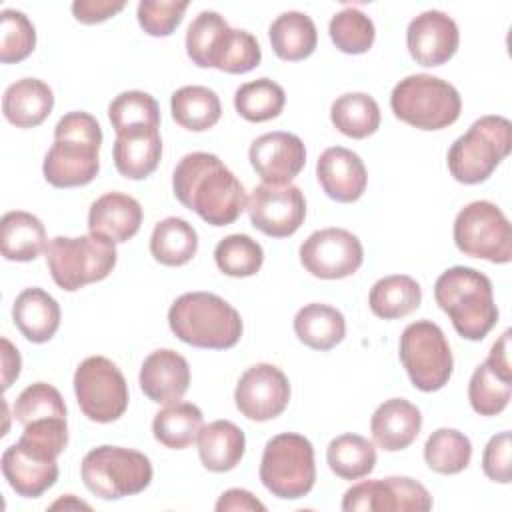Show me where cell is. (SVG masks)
Instances as JSON below:
<instances>
[{
  "instance_id": "cell-21",
  "label": "cell",
  "mask_w": 512,
  "mask_h": 512,
  "mask_svg": "<svg viewBox=\"0 0 512 512\" xmlns=\"http://www.w3.org/2000/svg\"><path fill=\"white\" fill-rule=\"evenodd\" d=\"M138 382L152 402L168 404L180 400L190 386L188 360L172 348H158L144 358Z\"/></svg>"
},
{
  "instance_id": "cell-7",
  "label": "cell",
  "mask_w": 512,
  "mask_h": 512,
  "mask_svg": "<svg viewBox=\"0 0 512 512\" xmlns=\"http://www.w3.org/2000/svg\"><path fill=\"white\" fill-rule=\"evenodd\" d=\"M394 116L418 130H442L454 124L462 110L460 92L432 74H410L402 78L392 94Z\"/></svg>"
},
{
  "instance_id": "cell-16",
  "label": "cell",
  "mask_w": 512,
  "mask_h": 512,
  "mask_svg": "<svg viewBox=\"0 0 512 512\" xmlns=\"http://www.w3.org/2000/svg\"><path fill=\"white\" fill-rule=\"evenodd\" d=\"M246 210L256 230L272 238L292 236L306 218V200L294 184H258L248 202Z\"/></svg>"
},
{
  "instance_id": "cell-44",
  "label": "cell",
  "mask_w": 512,
  "mask_h": 512,
  "mask_svg": "<svg viewBox=\"0 0 512 512\" xmlns=\"http://www.w3.org/2000/svg\"><path fill=\"white\" fill-rule=\"evenodd\" d=\"M36 46V30L28 16L14 8L0 12V60L4 64L22 62Z\"/></svg>"
},
{
  "instance_id": "cell-41",
  "label": "cell",
  "mask_w": 512,
  "mask_h": 512,
  "mask_svg": "<svg viewBox=\"0 0 512 512\" xmlns=\"http://www.w3.org/2000/svg\"><path fill=\"white\" fill-rule=\"evenodd\" d=\"M214 260L226 276L248 278L262 268L264 250L248 234H230L216 244Z\"/></svg>"
},
{
  "instance_id": "cell-50",
  "label": "cell",
  "mask_w": 512,
  "mask_h": 512,
  "mask_svg": "<svg viewBox=\"0 0 512 512\" xmlns=\"http://www.w3.org/2000/svg\"><path fill=\"white\" fill-rule=\"evenodd\" d=\"M496 374L506 380H512V364H510V330H504L502 336L492 344L488 358L484 360Z\"/></svg>"
},
{
  "instance_id": "cell-33",
  "label": "cell",
  "mask_w": 512,
  "mask_h": 512,
  "mask_svg": "<svg viewBox=\"0 0 512 512\" xmlns=\"http://www.w3.org/2000/svg\"><path fill=\"white\" fill-rule=\"evenodd\" d=\"M422 302L420 284L406 274H392L380 278L368 294L372 314L384 320H396L412 314Z\"/></svg>"
},
{
  "instance_id": "cell-48",
  "label": "cell",
  "mask_w": 512,
  "mask_h": 512,
  "mask_svg": "<svg viewBox=\"0 0 512 512\" xmlns=\"http://www.w3.org/2000/svg\"><path fill=\"white\" fill-rule=\"evenodd\" d=\"M126 8V2H114V0H76L72 2V14L82 24H100L114 14L122 12Z\"/></svg>"
},
{
  "instance_id": "cell-12",
  "label": "cell",
  "mask_w": 512,
  "mask_h": 512,
  "mask_svg": "<svg viewBox=\"0 0 512 512\" xmlns=\"http://www.w3.org/2000/svg\"><path fill=\"white\" fill-rule=\"evenodd\" d=\"M454 244L472 258H482L494 264L512 260V228L506 214L488 200L466 204L454 220Z\"/></svg>"
},
{
  "instance_id": "cell-38",
  "label": "cell",
  "mask_w": 512,
  "mask_h": 512,
  "mask_svg": "<svg viewBox=\"0 0 512 512\" xmlns=\"http://www.w3.org/2000/svg\"><path fill=\"white\" fill-rule=\"evenodd\" d=\"M108 118L116 136L160 128L158 102L142 90L120 92L108 106Z\"/></svg>"
},
{
  "instance_id": "cell-5",
  "label": "cell",
  "mask_w": 512,
  "mask_h": 512,
  "mask_svg": "<svg viewBox=\"0 0 512 512\" xmlns=\"http://www.w3.org/2000/svg\"><path fill=\"white\" fill-rule=\"evenodd\" d=\"M168 324L174 336L194 348L226 350L242 336L238 310L212 292H186L168 310Z\"/></svg>"
},
{
  "instance_id": "cell-37",
  "label": "cell",
  "mask_w": 512,
  "mask_h": 512,
  "mask_svg": "<svg viewBox=\"0 0 512 512\" xmlns=\"http://www.w3.org/2000/svg\"><path fill=\"white\" fill-rule=\"evenodd\" d=\"M330 470L342 480H360L376 466L374 444L360 434H340L326 448Z\"/></svg>"
},
{
  "instance_id": "cell-4",
  "label": "cell",
  "mask_w": 512,
  "mask_h": 512,
  "mask_svg": "<svg viewBox=\"0 0 512 512\" xmlns=\"http://www.w3.org/2000/svg\"><path fill=\"white\" fill-rule=\"evenodd\" d=\"M186 54L200 68L246 74L262 60L258 40L240 28H230L224 16L202 10L186 30Z\"/></svg>"
},
{
  "instance_id": "cell-20",
  "label": "cell",
  "mask_w": 512,
  "mask_h": 512,
  "mask_svg": "<svg viewBox=\"0 0 512 512\" xmlns=\"http://www.w3.org/2000/svg\"><path fill=\"white\" fill-rule=\"evenodd\" d=\"M316 178L324 194L342 204L356 202L368 184V172L362 158L344 146H332L320 154L316 162Z\"/></svg>"
},
{
  "instance_id": "cell-3",
  "label": "cell",
  "mask_w": 512,
  "mask_h": 512,
  "mask_svg": "<svg viewBox=\"0 0 512 512\" xmlns=\"http://www.w3.org/2000/svg\"><path fill=\"white\" fill-rule=\"evenodd\" d=\"M436 304L452 320L458 336L478 342L498 322L492 282L486 274L470 266L444 270L434 284Z\"/></svg>"
},
{
  "instance_id": "cell-10",
  "label": "cell",
  "mask_w": 512,
  "mask_h": 512,
  "mask_svg": "<svg viewBox=\"0 0 512 512\" xmlns=\"http://www.w3.org/2000/svg\"><path fill=\"white\" fill-rule=\"evenodd\" d=\"M84 486L102 500L140 494L152 482V464L138 450L122 446L92 448L80 464Z\"/></svg>"
},
{
  "instance_id": "cell-14",
  "label": "cell",
  "mask_w": 512,
  "mask_h": 512,
  "mask_svg": "<svg viewBox=\"0 0 512 512\" xmlns=\"http://www.w3.org/2000/svg\"><path fill=\"white\" fill-rule=\"evenodd\" d=\"M362 260V242L346 228L316 230L300 246L304 270L322 280L352 276L362 266Z\"/></svg>"
},
{
  "instance_id": "cell-11",
  "label": "cell",
  "mask_w": 512,
  "mask_h": 512,
  "mask_svg": "<svg viewBox=\"0 0 512 512\" xmlns=\"http://www.w3.org/2000/svg\"><path fill=\"white\" fill-rule=\"evenodd\" d=\"M398 350L400 362L414 388L422 392H436L448 384L454 358L438 324L432 320H416L408 324L400 336Z\"/></svg>"
},
{
  "instance_id": "cell-31",
  "label": "cell",
  "mask_w": 512,
  "mask_h": 512,
  "mask_svg": "<svg viewBox=\"0 0 512 512\" xmlns=\"http://www.w3.org/2000/svg\"><path fill=\"white\" fill-rule=\"evenodd\" d=\"M294 332L302 344L324 352L344 340L346 320L334 306L312 302L296 312Z\"/></svg>"
},
{
  "instance_id": "cell-1",
  "label": "cell",
  "mask_w": 512,
  "mask_h": 512,
  "mask_svg": "<svg viewBox=\"0 0 512 512\" xmlns=\"http://www.w3.org/2000/svg\"><path fill=\"white\" fill-rule=\"evenodd\" d=\"M172 190L184 208L210 226L236 222L248 202L242 182L210 152L186 154L174 168Z\"/></svg>"
},
{
  "instance_id": "cell-32",
  "label": "cell",
  "mask_w": 512,
  "mask_h": 512,
  "mask_svg": "<svg viewBox=\"0 0 512 512\" xmlns=\"http://www.w3.org/2000/svg\"><path fill=\"white\" fill-rule=\"evenodd\" d=\"M202 426L204 416L196 404L174 400L156 412L152 420V434L162 446L184 450L198 440Z\"/></svg>"
},
{
  "instance_id": "cell-51",
  "label": "cell",
  "mask_w": 512,
  "mask_h": 512,
  "mask_svg": "<svg viewBox=\"0 0 512 512\" xmlns=\"http://www.w3.org/2000/svg\"><path fill=\"white\" fill-rule=\"evenodd\" d=\"M22 368V360L18 348L8 340L2 338V390H8L12 382L18 378Z\"/></svg>"
},
{
  "instance_id": "cell-49",
  "label": "cell",
  "mask_w": 512,
  "mask_h": 512,
  "mask_svg": "<svg viewBox=\"0 0 512 512\" xmlns=\"http://www.w3.org/2000/svg\"><path fill=\"white\" fill-rule=\"evenodd\" d=\"M216 510L218 512H228V510H258V512H264L266 506L254 496L250 494L248 490H242V488H230L226 490L218 502H216Z\"/></svg>"
},
{
  "instance_id": "cell-25",
  "label": "cell",
  "mask_w": 512,
  "mask_h": 512,
  "mask_svg": "<svg viewBox=\"0 0 512 512\" xmlns=\"http://www.w3.org/2000/svg\"><path fill=\"white\" fill-rule=\"evenodd\" d=\"M60 306L42 288L22 290L12 306L14 326L34 344L48 342L60 326Z\"/></svg>"
},
{
  "instance_id": "cell-8",
  "label": "cell",
  "mask_w": 512,
  "mask_h": 512,
  "mask_svg": "<svg viewBox=\"0 0 512 512\" xmlns=\"http://www.w3.org/2000/svg\"><path fill=\"white\" fill-rule=\"evenodd\" d=\"M44 252L52 280L66 292H76L86 284L104 280L118 260L114 242L96 234L56 236Z\"/></svg>"
},
{
  "instance_id": "cell-29",
  "label": "cell",
  "mask_w": 512,
  "mask_h": 512,
  "mask_svg": "<svg viewBox=\"0 0 512 512\" xmlns=\"http://www.w3.org/2000/svg\"><path fill=\"white\" fill-rule=\"evenodd\" d=\"M46 228L30 212L12 210L0 220L2 256L12 262H30L46 250Z\"/></svg>"
},
{
  "instance_id": "cell-27",
  "label": "cell",
  "mask_w": 512,
  "mask_h": 512,
  "mask_svg": "<svg viewBox=\"0 0 512 512\" xmlns=\"http://www.w3.org/2000/svg\"><path fill=\"white\" fill-rule=\"evenodd\" d=\"M246 450V436L230 420H214L198 434V456L206 470L228 472L236 468Z\"/></svg>"
},
{
  "instance_id": "cell-46",
  "label": "cell",
  "mask_w": 512,
  "mask_h": 512,
  "mask_svg": "<svg viewBox=\"0 0 512 512\" xmlns=\"http://www.w3.org/2000/svg\"><path fill=\"white\" fill-rule=\"evenodd\" d=\"M188 2L174 0H142L136 8V18L142 30L150 36H170L184 18Z\"/></svg>"
},
{
  "instance_id": "cell-52",
  "label": "cell",
  "mask_w": 512,
  "mask_h": 512,
  "mask_svg": "<svg viewBox=\"0 0 512 512\" xmlns=\"http://www.w3.org/2000/svg\"><path fill=\"white\" fill-rule=\"evenodd\" d=\"M62 506H64V508H70V506H72V508H86V510H90V506H88V504H84V502H78V500H76L72 494H66L64 498L56 500V502H54L50 508H52V510H56V508H62Z\"/></svg>"
},
{
  "instance_id": "cell-24",
  "label": "cell",
  "mask_w": 512,
  "mask_h": 512,
  "mask_svg": "<svg viewBox=\"0 0 512 512\" xmlns=\"http://www.w3.org/2000/svg\"><path fill=\"white\" fill-rule=\"evenodd\" d=\"M422 414L406 398L384 400L370 418V432L378 448L398 452L408 448L420 434Z\"/></svg>"
},
{
  "instance_id": "cell-9",
  "label": "cell",
  "mask_w": 512,
  "mask_h": 512,
  "mask_svg": "<svg viewBox=\"0 0 512 512\" xmlns=\"http://www.w3.org/2000/svg\"><path fill=\"white\" fill-rule=\"evenodd\" d=\"M264 488L282 500L306 496L316 482L312 442L296 432H282L270 438L260 460Z\"/></svg>"
},
{
  "instance_id": "cell-23",
  "label": "cell",
  "mask_w": 512,
  "mask_h": 512,
  "mask_svg": "<svg viewBox=\"0 0 512 512\" xmlns=\"http://www.w3.org/2000/svg\"><path fill=\"white\" fill-rule=\"evenodd\" d=\"M2 474L10 488L24 498H38L58 480L56 460L42 458L20 442L2 452Z\"/></svg>"
},
{
  "instance_id": "cell-19",
  "label": "cell",
  "mask_w": 512,
  "mask_h": 512,
  "mask_svg": "<svg viewBox=\"0 0 512 512\" xmlns=\"http://www.w3.org/2000/svg\"><path fill=\"white\" fill-rule=\"evenodd\" d=\"M248 158L266 184H290L306 164V148L296 134L276 130L258 136Z\"/></svg>"
},
{
  "instance_id": "cell-30",
  "label": "cell",
  "mask_w": 512,
  "mask_h": 512,
  "mask_svg": "<svg viewBox=\"0 0 512 512\" xmlns=\"http://www.w3.org/2000/svg\"><path fill=\"white\" fill-rule=\"evenodd\" d=\"M270 44L280 60L298 62L308 58L318 44L314 20L298 10L282 12L268 28Z\"/></svg>"
},
{
  "instance_id": "cell-36",
  "label": "cell",
  "mask_w": 512,
  "mask_h": 512,
  "mask_svg": "<svg viewBox=\"0 0 512 512\" xmlns=\"http://www.w3.org/2000/svg\"><path fill=\"white\" fill-rule=\"evenodd\" d=\"M330 120L338 132L362 140L372 136L380 126L378 102L366 92H348L338 96L330 106Z\"/></svg>"
},
{
  "instance_id": "cell-17",
  "label": "cell",
  "mask_w": 512,
  "mask_h": 512,
  "mask_svg": "<svg viewBox=\"0 0 512 512\" xmlns=\"http://www.w3.org/2000/svg\"><path fill=\"white\" fill-rule=\"evenodd\" d=\"M234 402L248 420H272L280 416L290 402V382L278 366L268 362L254 364L240 376Z\"/></svg>"
},
{
  "instance_id": "cell-28",
  "label": "cell",
  "mask_w": 512,
  "mask_h": 512,
  "mask_svg": "<svg viewBox=\"0 0 512 512\" xmlns=\"http://www.w3.org/2000/svg\"><path fill=\"white\" fill-rule=\"evenodd\" d=\"M116 170L130 180H144L150 176L162 158V138L158 130L128 132L116 136L112 146Z\"/></svg>"
},
{
  "instance_id": "cell-34",
  "label": "cell",
  "mask_w": 512,
  "mask_h": 512,
  "mask_svg": "<svg viewBox=\"0 0 512 512\" xmlns=\"http://www.w3.org/2000/svg\"><path fill=\"white\" fill-rule=\"evenodd\" d=\"M172 118L178 126L190 132L212 128L222 116V104L214 90L206 86H182L170 98Z\"/></svg>"
},
{
  "instance_id": "cell-26",
  "label": "cell",
  "mask_w": 512,
  "mask_h": 512,
  "mask_svg": "<svg viewBox=\"0 0 512 512\" xmlns=\"http://www.w3.org/2000/svg\"><path fill=\"white\" fill-rule=\"evenodd\" d=\"M54 108L52 88L38 78H22L10 84L2 96L4 118L16 128L42 124Z\"/></svg>"
},
{
  "instance_id": "cell-47",
  "label": "cell",
  "mask_w": 512,
  "mask_h": 512,
  "mask_svg": "<svg viewBox=\"0 0 512 512\" xmlns=\"http://www.w3.org/2000/svg\"><path fill=\"white\" fill-rule=\"evenodd\" d=\"M510 450H512L510 432H500L488 440L482 454V470L490 480L500 484H508L512 480Z\"/></svg>"
},
{
  "instance_id": "cell-2",
  "label": "cell",
  "mask_w": 512,
  "mask_h": 512,
  "mask_svg": "<svg viewBox=\"0 0 512 512\" xmlns=\"http://www.w3.org/2000/svg\"><path fill=\"white\" fill-rule=\"evenodd\" d=\"M102 128L82 110L64 114L54 126V144L44 156L42 174L54 188L90 184L100 170Z\"/></svg>"
},
{
  "instance_id": "cell-18",
  "label": "cell",
  "mask_w": 512,
  "mask_h": 512,
  "mask_svg": "<svg viewBox=\"0 0 512 512\" xmlns=\"http://www.w3.org/2000/svg\"><path fill=\"white\" fill-rule=\"evenodd\" d=\"M460 32L456 22L440 10L418 14L406 30V46L410 56L420 66H442L458 50Z\"/></svg>"
},
{
  "instance_id": "cell-13",
  "label": "cell",
  "mask_w": 512,
  "mask_h": 512,
  "mask_svg": "<svg viewBox=\"0 0 512 512\" xmlns=\"http://www.w3.org/2000/svg\"><path fill=\"white\" fill-rule=\"evenodd\" d=\"M74 394L82 414L92 422H114L128 408L126 378L104 356H88L78 364L74 372Z\"/></svg>"
},
{
  "instance_id": "cell-43",
  "label": "cell",
  "mask_w": 512,
  "mask_h": 512,
  "mask_svg": "<svg viewBox=\"0 0 512 512\" xmlns=\"http://www.w3.org/2000/svg\"><path fill=\"white\" fill-rule=\"evenodd\" d=\"M512 396V380L496 374L486 362L478 364L468 384V400L476 414L496 416L500 414Z\"/></svg>"
},
{
  "instance_id": "cell-35",
  "label": "cell",
  "mask_w": 512,
  "mask_h": 512,
  "mask_svg": "<svg viewBox=\"0 0 512 512\" xmlns=\"http://www.w3.org/2000/svg\"><path fill=\"white\" fill-rule=\"evenodd\" d=\"M198 252V234L184 218L160 220L150 236V254L164 266H184Z\"/></svg>"
},
{
  "instance_id": "cell-42",
  "label": "cell",
  "mask_w": 512,
  "mask_h": 512,
  "mask_svg": "<svg viewBox=\"0 0 512 512\" xmlns=\"http://www.w3.org/2000/svg\"><path fill=\"white\" fill-rule=\"evenodd\" d=\"M328 34L340 52L364 54L374 44L376 28L370 16L354 6H348L332 16L328 24Z\"/></svg>"
},
{
  "instance_id": "cell-40",
  "label": "cell",
  "mask_w": 512,
  "mask_h": 512,
  "mask_svg": "<svg viewBox=\"0 0 512 512\" xmlns=\"http://www.w3.org/2000/svg\"><path fill=\"white\" fill-rule=\"evenodd\" d=\"M286 94L284 88L270 80V78H258L252 82H246L236 88L234 92V108L236 112L248 120V122H266L284 110Z\"/></svg>"
},
{
  "instance_id": "cell-39",
  "label": "cell",
  "mask_w": 512,
  "mask_h": 512,
  "mask_svg": "<svg viewBox=\"0 0 512 512\" xmlns=\"http://www.w3.org/2000/svg\"><path fill=\"white\" fill-rule=\"evenodd\" d=\"M472 458L470 438L454 428L434 430L424 444V460L436 474H458Z\"/></svg>"
},
{
  "instance_id": "cell-45",
  "label": "cell",
  "mask_w": 512,
  "mask_h": 512,
  "mask_svg": "<svg viewBox=\"0 0 512 512\" xmlns=\"http://www.w3.org/2000/svg\"><path fill=\"white\" fill-rule=\"evenodd\" d=\"M14 418L22 426L42 418H66V404L62 394L52 384L34 382L18 394Z\"/></svg>"
},
{
  "instance_id": "cell-6",
  "label": "cell",
  "mask_w": 512,
  "mask_h": 512,
  "mask_svg": "<svg viewBox=\"0 0 512 512\" xmlns=\"http://www.w3.org/2000/svg\"><path fill=\"white\" fill-rule=\"evenodd\" d=\"M512 124L504 116H482L448 150V170L460 184H480L510 154Z\"/></svg>"
},
{
  "instance_id": "cell-15",
  "label": "cell",
  "mask_w": 512,
  "mask_h": 512,
  "mask_svg": "<svg viewBox=\"0 0 512 512\" xmlns=\"http://www.w3.org/2000/svg\"><path fill=\"white\" fill-rule=\"evenodd\" d=\"M430 508V492L408 476L364 480L348 488L342 496V510L346 512H426Z\"/></svg>"
},
{
  "instance_id": "cell-22",
  "label": "cell",
  "mask_w": 512,
  "mask_h": 512,
  "mask_svg": "<svg viewBox=\"0 0 512 512\" xmlns=\"http://www.w3.org/2000/svg\"><path fill=\"white\" fill-rule=\"evenodd\" d=\"M142 206L124 192H106L92 202L88 212L90 234L122 244L136 236L142 224Z\"/></svg>"
}]
</instances>
